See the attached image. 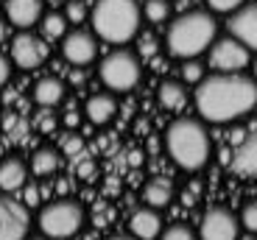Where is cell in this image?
<instances>
[{
	"instance_id": "cell-1",
	"label": "cell",
	"mask_w": 257,
	"mask_h": 240,
	"mask_svg": "<svg viewBox=\"0 0 257 240\" xmlns=\"http://www.w3.org/2000/svg\"><path fill=\"white\" fill-rule=\"evenodd\" d=\"M193 104L204 123H232L257 106V81L243 73H212L196 84Z\"/></svg>"
},
{
	"instance_id": "cell-16",
	"label": "cell",
	"mask_w": 257,
	"mask_h": 240,
	"mask_svg": "<svg viewBox=\"0 0 257 240\" xmlns=\"http://www.w3.org/2000/svg\"><path fill=\"white\" fill-rule=\"evenodd\" d=\"M28 182V168L20 156H3L0 159V193H14Z\"/></svg>"
},
{
	"instance_id": "cell-35",
	"label": "cell",
	"mask_w": 257,
	"mask_h": 240,
	"mask_svg": "<svg viewBox=\"0 0 257 240\" xmlns=\"http://www.w3.org/2000/svg\"><path fill=\"white\" fill-rule=\"evenodd\" d=\"M249 65H251V78L257 81V59H254V62H249Z\"/></svg>"
},
{
	"instance_id": "cell-13",
	"label": "cell",
	"mask_w": 257,
	"mask_h": 240,
	"mask_svg": "<svg viewBox=\"0 0 257 240\" xmlns=\"http://www.w3.org/2000/svg\"><path fill=\"white\" fill-rule=\"evenodd\" d=\"M42 0H6V20L14 28L26 31L42 20Z\"/></svg>"
},
{
	"instance_id": "cell-21",
	"label": "cell",
	"mask_w": 257,
	"mask_h": 240,
	"mask_svg": "<svg viewBox=\"0 0 257 240\" xmlns=\"http://www.w3.org/2000/svg\"><path fill=\"white\" fill-rule=\"evenodd\" d=\"M59 168V154L53 148H39L31 159V170L34 176H51Z\"/></svg>"
},
{
	"instance_id": "cell-6",
	"label": "cell",
	"mask_w": 257,
	"mask_h": 240,
	"mask_svg": "<svg viewBox=\"0 0 257 240\" xmlns=\"http://www.w3.org/2000/svg\"><path fill=\"white\" fill-rule=\"evenodd\" d=\"M42 234L48 237H73L78 229L84 226V209L81 204L70 201V198H62V201H53V204H45L39 209V218H37Z\"/></svg>"
},
{
	"instance_id": "cell-32",
	"label": "cell",
	"mask_w": 257,
	"mask_h": 240,
	"mask_svg": "<svg viewBox=\"0 0 257 240\" xmlns=\"http://www.w3.org/2000/svg\"><path fill=\"white\" fill-rule=\"evenodd\" d=\"M64 151H67V154H76V151H81V140H78V137L67 140V143H64Z\"/></svg>"
},
{
	"instance_id": "cell-3",
	"label": "cell",
	"mask_w": 257,
	"mask_h": 240,
	"mask_svg": "<svg viewBox=\"0 0 257 240\" xmlns=\"http://www.w3.org/2000/svg\"><path fill=\"white\" fill-rule=\"evenodd\" d=\"M218 37V23L207 12H185L168 26L165 48L174 59H199Z\"/></svg>"
},
{
	"instance_id": "cell-24",
	"label": "cell",
	"mask_w": 257,
	"mask_h": 240,
	"mask_svg": "<svg viewBox=\"0 0 257 240\" xmlns=\"http://www.w3.org/2000/svg\"><path fill=\"white\" fill-rule=\"evenodd\" d=\"M87 17H90V12H87V6H84L81 0H67V3H64V20H67V23L81 26Z\"/></svg>"
},
{
	"instance_id": "cell-19",
	"label": "cell",
	"mask_w": 257,
	"mask_h": 240,
	"mask_svg": "<svg viewBox=\"0 0 257 240\" xmlns=\"http://www.w3.org/2000/svg\"><path fill=\"white\" fill-rule=\"evenodd\" d=\"M143 198H146L148 207L162 209V207L171 204V198H174V184L168 182V179H162V176H154V179H148L146 187H143Z\"/></svg>"
},
{
	"instance_id": "cell-2",
	"label": "cell",
	"mask_w": 257,
	"mask_h": 240,
	"mask_svg": "<svg viewBox=\"0 0 257 240\" xmlns=\"http://www.w3.org/2000/svg\"><path fill=\"white\" fill-rule=\"evenodd\" d=\"M165 148L176 165L187 173H196L207 165L212 154L210 131L201 117H176L165 131Z\"/></svg>"
},
{
	"instance_id": "cell-12",
	"label": "cell",
	"mask_w": 257,
	"mask_h": 240,
	"mask_svg": "<svg viewBox=\"0 0 257 240\" xmlns=\"http://www.w3.org/2000/svg\"><path fill=\"white\" fill-rule=\"evenodd\" d=\"M229 34L249 51H257V3L240 6L229 14Z\"/></svg>"
},
{
	"instance_id": "cell-26",
	"label": "cell",
	"mask_w": 257,
	"mask_h": 240,
	"mask_svg": "<svg viewBox=\"0 0 257 240\" xmlns=\"http://www.w3.org/2000/svg\"><path fill=\"white\" fill-rule=\"evenodd\" d=\"M240 226L246 229V232H251V234H257V201H249V204H243V209H240Z\"/></svg>"
},
{
	"instance_id": "cell-5",
	"label": "cell",
	"mask_w": 257,
	"mask_h": 240,
	"mask_svg": "<svg viewBox=\"0 0 257 240\" xmlns=\"http://www.w3.org/2000/svg\"><path fill=\"white\" fill-rule=\"evenodd\" d=\"M140 59L132 51L120 48V51H112L109 56H103L101 67H98V76H101L103 87L112 92H128L140 84Z\"/></svg>"
},
{
	"instance_id": "cell-9",
	"label": "cell",
	"mask_w": 257,
	"mask_h": 240,
	"mask_svg": "<svg viewBox=\"0 0 257 240\" xmlns=\"http://www.w3.org/2000/svg\"><path fill=\"white\" fill-rule=\"evenodd\" d=\"M240 234V221L226 207H210L201 218V240H235Z\"/></svg>"
},
{
	"instance_id": "cell-25",
	"label": "cell",
	"mask_w": 257,
	"mask_h": 240,
	"mask_svg": "<svg viewBox=\"0 0 257 240\" xmlns=\"http://www.w3.org/2000/svg\"><path fill=\"white\" fill-rule=\"evenodd\" d=\"M182 78H185V84H199L204 78V65L196 59H182Z\"/></svg>"
},
{
	"instance_id": "cell-29",
	"label": "cell",
	"mask_w": 257,
	"mask_h": 240,
	"mask_svg": "<svg viewBox=\"0 0 257 240\" xmlns=\"http://www.w3.org/2000/svg\"><path fill=\"white\" fill-rule=\"evenodd\" d=\"M26 204H28V209L42 204V193H39V187L34 182H28V187H26Z\"/></svg>"
},
{
	"instance_id": "cell-10",
	"label": "cell",
	"mask_w": 257,
	"mask_h": 240,
	"mask_svg": "<svg viewBox=\"0 0 257 240\" xmlns=\"http://www.w3.org/2000/svg\"><path fill=\"white\" fill-rule=\"evenodd\" d=\"M28 232V209L26 204L0 193V240H20Z\"/></svg>"
},
{
	"instance_id": "cell-7",
	"label": "cell",
	"mask_w": 257,
	"mask_h": 240,
	"mask_svg": "<svg viewBox=\"0 0 257 240\" xmlns=\"http://www.w3.org/2000/svg\"><path fill=\"white\" fill-rule=\"evenodd\" d=\"M207 51H210V67L218 70V73H240V70H246L249 62H251V51L243 42H238L232 34L224 39L215 37Z\"/></svg>"
},
{
	"instance_id": "cell-23",
	"label": "cell",
	"mask_w": 257,
	"mask_h": 240,
	"mask_svg": "<svg viewBox=\"0 0 257 240\" xmlns=\"http://www.w3.org/2000/svg\"><path fill=\"white\" fill-rule=\"evenodd\" d=\"M143 17H146L148 23H154V26L165 23V20L171 17V0H146V3H143Z\"/></svg>"
},
{
	"instance_id": "cell-34",
	"label": "cell",
	"mask_w": 257,
	"mask_h": 240,
	"mask_svg": "<svg viewBox=\"0 0 257 240\" xmlns=\"http://www.w3.org/2000/svg\"><path fill=\"white\" fill-rule=\"evenodd\" d=\"M6 34H9V26H6V20H0V42H6Z\"/></svg>"
},
{
	"instance_id": "cell-17",
	"label": "cell",
	"mask_w": 257,
	"mask_h": 240,
	"mask_svg": "<svg viewBox=\"0 0 257 240\" xmlns=\"http://www.w3.org/2000/svg\"><path fill=\"white\" fill-rule=\"evenodd\" d=\"M232 168L238 170L240 176H257V129L246 137L240 148L232 156Z\"/></svg>"
},
{
	"instance_id": "cell-20",
	"label": "cell",
	"mask_w": 257,
	"mask_h": 240,
	"mask_svg": "<svg viewBox=\"0 0 257 240\" xmlns=\"http://www.w3.org/2000/svg\"><path fill=\"white\" fill-rule=\"evenodd\" d=\"M157 92H160V106L168 112H179L187 104V92L182 81H162Z\"/></svg>"
},
{
	"instance_id": "cell-37",
	"label": "cell",
	"mask_w": 257,
	"mask_h": 240,
	"mask_svg": "<svg viewBox=\"0 0 257 240\" xmlns=\"http://www.w3.org/2000/svg\"><path fill=\"white\" fill-rule=\"evenodd\" d=\"M0 159H3V143H0Z\"/></svg>"
},
{
	"instance_id": "cell-18",
	"label": "cell",
	"mask_w": 257,
	"mask_h": 240,
	"mask_svg": "<svg viewBox=\"0 0 257 240\" xmlns=\"http://www.w3.org/2000/svg\"><path fill=\"white\" fill-rule=\"evenodd\" d=\"M62 98H64V84L56 76L39 78L37 87H34V101H37L42 109H53L56 104H62Z\"/></svg>"
},
{
	"instance_id": "cell-4",
	"label": "cell",
	"mask_w": 257,
	"mask_h": 240,
	"mask_svg": "<svg viewBox=\"0 0 257 240\" xmlns=\"http://www.w3.org/2000/svg\"><path fill=\"white\" fill-rule=\"evenodd\" d=\"M140 3L137 0H95L90 23L98 39L109 45H126L140 34Z\"/></svg>"
},
{
	"instance_id": "cell-14",
	"label": "cell",
	"mask_w": 257,
	"mask_h": 240,
	"mask_svg": "<svg viewBox=\"0 0 257 240\" xmlns=\"http://www.w3.org/2000/svg\"><path fill=\"white\" fill-rule=\"evenodd\" d=\"M162 226H165V223H162V218H160V209H154V207H143L128 218V232L135 234V237H143V240L160 237Z\"/></svg>"
},
{
	"instance_id": "cell-28",
	"label": "cell",
	"mask_w": 257,
	"mask_h": 240,
	"mask_svg": "<svg viewBox=\"0 0 257 240\" xmlns=\"http://www.w3.org/2000/svg\"><path fill=\"white\" fill-rule=\"evenodd\" d=\"M204 3H207V9L215 12V14H232L235 9L243 6L246 0H204Z\"/></svg>"
},
{
	"instance_id": "cell-30",
	"label": "cell",
	"mask_w": 257,
	"mask_h": 240,
	"mask_svg": "<svg viewBox=\"0 0 257 240\" xmlns=\"http://www.w3.org/2000/svg\"><path fill=\"white\" fill-rule=\"evenodd\" d=\"M37 129L42 131V134H48V131H53V129H56V120H53V115H51V112H42V115L37 117Z\"/></svg>"
},
{
	"instance_id": "cell-11",
	"label": "cell",
	"mask_w": 257,
	"mask_h": 240,
	"mask_svg": "<svg viewBox=\"0 0 257 240\" xmlns=\"http://www.w3.org/2000/svg\"><path fill=\"white\" fill-rule=\"evenodd\" d=\"M95 37L84 28H76V31L64 34L62 37V56L70 62V65H90L95 59Z\"/></svg>"
},
{
	"instance_id": "cell-31",
	"label": "cell",
	"mask_w": 257,
	"mask_h": 240,
	"mask_svg": "<svg viewBox=\"0 0 257 240\" xmlns=\"http://www.w3.org/2000/svg\"><path fill=\"white\" fill-rule=\"evenodd\" d=\"M9 76H12V62H9L3 53H0V87L9 81Z\"/></svg>"
},
{
	"instance_id": "cell-36",
	"label": "cell",
	"mask_w": 257,
	"mask_h": 240,
	"mask_svg": "<svg viewBox=\"0 0 257 240\" xmlns=\"http://www.w3.org/2000/svg\"><path fill=\"white\" fill-rule=\"evenodd\" d=\"M48 3H51V6H64L67 0H48Z\"/></svg>"
},
{
	"instance_id": "cell-27",
	"label": "cell",
	"mask_w": 257,
	"mask_h": 240,
	"mask_svg": "<svg viewBox=\"0 0 257 240\" xmlns=\"http://www.w3.org/2000/svg\"><path fill=\"white\" fill-rule=\"evenodd\" d=\"M160 234H162L165 240H193V237H196V232H193L187 223H171V226L162 229Z\"/></svg>"
},
{
	"instance_id": "cell-22",
	"label": "cell",
	"mask_w": 257,
	"mask_h": 240,
	"mask_svg": "<svg viewBox=\"0 0 257 240\" xmlns=\"http://www.w3.org/2000/svg\"><path fill=\"white\" fill-rule=\"evenodd\" d=\"M39 23H42V37L45 39H62L64 34H67V20L62 17V14H42V20H39Z\"/></svg>"
},
{
	"instance_id": "cell-33",
	"label": "cell",
	"mask_w": 257,
	"mask_h": 240,
	"mask_svg": "<svg viewBox=\"0 0 257 240\" xmlns=\"http://www.w3.org/2000/svg\"><path fill=\"white\" fill-rule=\"evenodd\" d=\"M64 123H67V126H78V112L70 109V112H67V117H64Z\"/></svg>"
},
{
	"instance_id": "cell-8",
	"label": "cell",
	"mask_w": 257,
	"mask_h": 240,
	"mask_svg": "<svg viewBox=\"0 0 257 240\" xmlns=\"http://www.w3.org/2000/svg\"><path fill=\"white\" fill-rule=\"evenodd\" d=\"M45 59H48L45 39L34 37L28 28L26 31H20L17 37L12 39V62L20 67V70H37Z\"/></svg>"
},
{
	"instance_id": "cell-15",
	"label": "cell",
	"mask_w": 257,
	"mask_h": 240,
	"mask_svg": "<svg viewBox=\"0 0 257 240\" xmlns=\"http://www.w3.org/2000/svg\"><path fill=\"white\" fill-rule=\"evenodd\" d=\"M115 112H117V101L112 92H95L84 104V115L90 117L92 126H106L115 117Z\"/></svg>"
}]
</instances>
